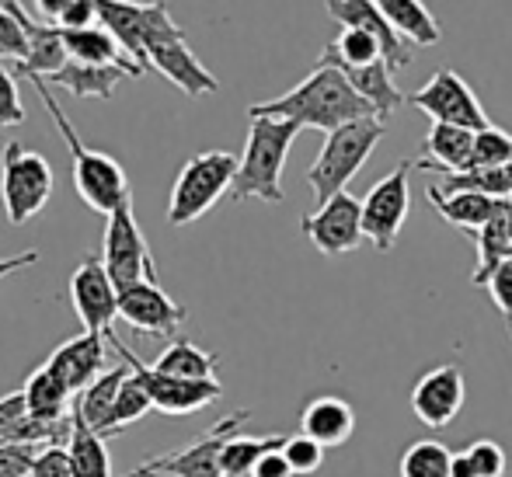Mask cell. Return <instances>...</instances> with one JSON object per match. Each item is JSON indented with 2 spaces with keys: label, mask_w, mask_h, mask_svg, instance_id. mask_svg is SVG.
<instances>
[{
  "label": "cell",
  "mask_w": 512,
  "mask_h": 477,
  "mask_svg": "<svg viewBox=\"0 0 512 477\" xmlns=\"http://www.w3.org/2000/svg\"><path fill=\"white\" fill-rule=\"evenodd\" d=\"M248 115L251 119H286L297 122L300 129L314 126L331 133V129H342L349 122L370 119L373 108L370 101L352 88V81L342 70L317 60L314 74L304 77L297 88H290L279 98L258 101V105L248 108Z\"/></svg>",
  "instance_id": "1"
},
{
  "label": "cell",
  "mask_w": 512,
  "mask_h": 477,
  "mask_svg": "<svg viewBox=\"0 0 512 477\" xmlns=\"http://www.w3.org/2000/svg\"><path fill=\"white\" fill-rule=\"evenodd\" d=\"M28 81H32V88L39 91V101L49 108L63 143H67L70 178H74V189L81 195L84 206L95 209V213H105V216H112L115 209H122V206H133V202H129V178H126V171H122V164L115 161V157L102 154V150H91L88 143L77 136V129L70 126L67 112H63L60 101H56L53 91H49L46 77L32 74Z\"/></svg>",
  "instance_id": "2"
},
{
  "label": "cell",
  "mask_w": 512,
  "mask_h": 477,
  "mask_svg": "<svg viewBox=\"0 0 512 477\" xmlns=\"http://www.w3.org/2000/svg\"><path fill=\"white\" fill-rule=\"evenodd\" d=\"M297 136H300L297 122L251 119L248 143H244L241 164H237L230 199L234 202L262 199V202H269V206H279V202H283V168Z\"/></svg>",
  "instance_id": "3"
},
{
  "label": "cell",
  "mask_w": 512,
  "mask_h": 477,
  "mask_svg": "<svg viewBox=\"0 0 512 477\" xmlns=\"http://www.w3.org/2000/svg\"><path fill=\"white\" fill-rule=\"evenodd\" d=\"M387 126L384 119L370 115V119H359V122H349L342 129H331L324 136V147L317 154V161L310 164L307 171V185L314 189V199L317 206H324L328 199H335L338 192H349L345 185L359 175L366 161H370L373 147L384 140Z\"/></svg>",
  "instance_id": "4"
},
{
  "label": "cell",
  "mask_w": 512,
  "mask_h": 477,
  "mask_svg": "<svg viewBox=\"0 0 512 477\" xmlns=\"http://www.w3.org/2000/svg\"><path fill=\"white\" fill-rule=\"evenodd\" d=\"M237 164H241V157H234L230 150H203V154L189 157L178 171L175 189H171V227H189L199 216H206L223 195L234 189Z\"/></svg>",
  "instance_id": "5"
},
{
  "label": "cell",
  "mask_w": 512,
  "mask_h": 477,
  "mask_svg": "<svg viewBox=\"0 0 512 477\" xmlns=\"http://www.w3.org/2000/svg\"><path fill=\"white\" fill-rule=\"evenodd\" d=\"M95 7L98 25L108 28L115 35V42L122 46V53L143 70H147L150 46L185 35V28L171 18L164 0H150V4H140V0H95Z\"/></svg>",
  "instance_id": "6"
},
{
  "label": "cell",
  "mask_w": 512,
  "mask_h": 477,
  "mask_svg": "<svg viewBox=\"0 0 512 477\" xmlns=\"http://www.w3.org/2000/svg\"><path fill=\"white\" fill-rule=\"evenodd\" d=\"M53 195V168L39 150L4 143L0 150V202L11 227H25L46 209Z\"/></svg>",
  "instance_id": "7"
},
{
  "label": "cell",
  "mask_w": 512,
  "mask_h": 477,
  "mask_svg": "<svg viewBox=\"0 0 512 477\" xmlns=\"http://www.w3.org/2000/svg\"><path fill=\"white\" fill-rule=\"evenodd\" d=\"M102 262L105 272L112 276L115 289H129L136 283H157L154 255L143 237L140 223L133 216V206H122L108 216L105 241H102Z\"/></svg>",
  "instance_id": "8"
},
{
  "label": "cell",
  "mask_w": 512,
  "mask_h": 477,
  "mask_svg": "<svg viewBox=\"0 0 512 477\" xmlns=\"http://www.w3.org/2000/svg\"><path fill=\"white\" fill-rule=\"evenodd\" d=\"M108 342L115 345V352L122 356V363L133 370V377L147 387L150 401H154L157 411H164V415H192V411H203L209 408L213 401H220L223 397V387L220 380H178V377H164V373H157L154 366H147L140 356H133L129 352L126 342H119L115 338V331H108Z\"/></svg>",
  "instance_id": "9"
},
{
  "label": "cell",
  "mask_w": 512,
  "mask_h": 477,
  "mask_svg": "<svg viewBox=\"0 0 512 477\" xmlns=\"http://www.w3.org/2000/svg\"><path fill=\"white\" fill-rule=\"evenodd\" d=\"M411 168H415V161L398 164L363 199V234L377 251L394 248L411 213Z\"/></svg>",
  "instance_id": "10"
},
{
  "label": "cell",
  "mask_w": 512,
  "mask_h": 477,
  "mask_svg": "<svg viewBox=\"0 0 512 477\" xmlns=\"http://www.w3.org/2000/svg\"><path fill=\"white\" fill-rule=\"evenodd\" d=\"M411 105L418 112H425L432 122H446V126H460V129H471V133H481L488 129L485 108H481L478 95L471 91V84L464 81L460 74L453 70H436L422 88L411 95Z\"/></svg>",
  "instance_id": "11"
},
{
  "label": "cell",
  "mask_w": 512,
  "mask_h": 477,
  "mask_svg": "<svg viewBox=\"0 0 512 477\" xmlns=\"http://www.w3.org/2000/svg\"><path fill=\"white\" fill-rule=\"evenodd\" d=\"M300 230L307 234V241L314 244L321 255L338 258L356 251L366 241L363 234V199H356L352 192H338L335 199H328L324 206H317L314 213H307L300 220Z\"/></svg>",
  "instance_id": "12"
},
{
  "label": "cell",
  "mask_w": 512,
  "mask_h": 477,
  "mask_svg": "<svg viewBox=\"0 0 512 477\" xmlns=\"http://www.w3.org/2000/svg\"><path fill=\"white\" fill-rule=\"evenodd\" d=\"M70 303L74 314L81 317L88 335H108L112 321L119 317V289H115L112 276L105 272V262L88 255L70 276Z\"/></svg>",
  "instance_id": "13"
},
{
  "label": "cell",
  "mask_w": 512,
  "mask_h": 477,
  "mask_svg": "<svg viewBox=\"0 0 512 477\" xmlns=\"http://www.w3.org/2000/svg\"><path fill=\"white\" fill-rule=\"evenodd\" d=\"M119 317L140 335L175 338L178 328L189 321V310L171 300L157 283H136L119 293Z\"/></svg>",
  "instance_id": "14"
},
{
  "label": "cell",
  "mask_w": 512,
  "mask_h": 477,
  "mask_svg": "<svg viewBox=\"0 0 512 477\" xmlns=\"http://www.w3.org/2000/svg\"><path fill=\"white\" fill-rule=\"evenodd\" d=\"M464 397V370L457 363H446L429 370L425 377H418L415 390H411V411L429 429H446L460 415V408H464Z\"/></svg>",
  "instance_id": "15"
},
{
  "label": "cell",
  "mask_w": 512,
  "mask_h": 477,
  "mask_svg": "<svg viewBox=\"0 0 512 477\" xmlns=\"http://www.w3.org/2000/svg\"><path fill=\"white\" fill-rule=\"evenodd\" d=\"M248 418H251V411H234V415L220 418L216 425H209L203 436L192 439L185 450L157 457V467L175 477H223L220 453H223V446H227V439H234L237 429H241Z\"/></svg>",
  "instance_id": "16"
},
{
  "label": "cell",
  "mask_w": 512,
  "mask_h": 477,
  "mask_svg": "<svg viewBox=\"0 0 512 477\" xmlns=\"http://www.w3.org/2000/svg\"><path fill=\"white\" fill-rule=\"evenodd\" d=\"M147 67H154L161 77H168L178 91H185L189 98H206L220 91V81L199 63V56L189 49L185 35H175V39H164L157 46L147 49Z\"/></svg>",
  "instance_id": "17"
},
{
  "label": "cell",
  "mask_w": 512,
  "mask_h": 477,
  "mask_svg": "<svg viewBox=\"0 0 512 477\" xmlns=\"http://www.w3.org/2000/svg\"><path fill=\"white\" fill-rule=\"evenodd\" d=\"M328 14L342 28H359V32L373 35L384 46V60L391 70H405L411 63L408 42L398 35V28L384 18L377 0H328Z\"/></svg>",
  "instance_id": "18"
},
{
  "label": "cell",
  "mask_w": 512,
  "mask_h": 477,
  "mask_svg": "<svg viewBox=\"0 0 512 477\" xmlns=\"http://www.w3.org/2000/svg\"><path fill=\"white\" fill-rule=\"evenodd\" d=\"M471 164H474L471 129L432 122V129L422 140V157L415 161V168L439 171V175H460V171H471Z\"/></svg>",
  "instance_id": "19"
},
{
  "label": "cell",
  "mask_w": 512,
  "mask_h": 477,
  "mask_svg": "<svg viewBox=\"0 0 512 477\" xmlns=\"http://www.w3.org/2000/svg\"><path fill=\"white\" fill-rule=\"evenodd\" d=\"M105 335H77V338H67L60 349L49 356V363L60 370V377L67 380V387L74 394H84L98 377L105 373V345H102Z\"/></svg>",
  "instance_id": "20"
},
{
  "label": "cell",
  "mask_w": 512,
  "mask_h": 477,
  "mask_svg": "<svg viewBox=\"0 0 512 477\" xmlns=\"http://www.w3.org/2000/svg\"><path fill=\"white\" fill-rule=\"evenodd\" d=\"M300 432L314 439V443H321L324 450L328 446H342L356 432V411H352V404L345 397H314L304 408V415H300Z\"/></svg>",
  "instance_id": "21"
},
{
  "label": "cell",
  "mask_w": 512,
  "mask_h": 477,
  "mask_svg": "<svg viewBox=\"0 0 512 477\" xmlns=\"http://www.w3.org/2000/svg\"><path fill=\"white\" fill-rule=\"evenodd\" d=\"M474 244H478V269H474L471 283L488 286L492 272L512 258V202L509 199H502L492 220L474 234Z\"/></svg>",
  "instance_id": "22"
},
{
  "label": "cell",
  "mask_w": 512,
  "mask_h": 477,
  "mask_svg": "<svg viewBox=\"0 0 512 477\" xmlns=\"http://www.w3.org/2000/svg\"><path fill=\"white\" fill-rule=\"evenodd\" d=\"M67 450H70V464H74V477H112V457H108V450H105V436L84 422L77 401H74V411H70ZM126 477H136V471Z\"/></svg>",
  "instance_id": "23"
},
{
  "label": "cell",
  "mask_w": 512,
  "mask_h": 477,
  "mask_svg": "<svg viewBox=\"0 0 512 477\" xmlns=\"http://www.w3.org/2000/svg\"><path fill=\"white\" fill-rule=\"evenodd\" d=\"M21 390H25L28 415H35V418H67L77 401V394L67 387V380L60 377V370H56L49 359L28 377V383Z\"/></svg>",
  "instance_id": "24"
},
{
  "label": "cell",
  "mask_w": 512,
  "mask_h": 477,
  "mask_svg": "<svg viewBox=\"0 0 512 477\" xmlns=\"http://www.w3.org/2000/svg\"><path fill=\"white\" fill-rule=\"evenodd\" d=\"M425 195L432 199V206H436V213L443 216L446 223H453V227H460L464 234H478L481 227H485L488 220L495 216V209H499L502 199H492V195H478V192H439L436 185H429Z\"/></svg>",
  "instance_id": "25"
},
{
  "label": "cell",
  "mask_w": 512,
  "mask_h": 477,
  "mask_svg": "<svg viewBox=\"0 0 512 477\" xmlns=\"http://www.w3.org/2000/svg\"><path fill=\"white\" fill-rule=\"evenodd\" d=\"M126 77H133L126 67H91V63L70 60L67 67L49 77V84L70 91L74 98H112L115 88H119Z\"/></svg>",
  "instance_id": "26"
},
{
  "label": "cell",
  "mask_w": 512,
  "mask_h": 477,
  "mask_svg": "<svg viewBox=\"0 0 512 477\" xmlns=\"http://www.w3.org/2000/svg\"><path fill=\"white\" fill-rule=\"evenodd\" d=\"M129 380V366H112L102 377L91 383L84 394H77V408H81L84 422L95 432H102L105 439H112V411H115V397H119L122 383Z\"/></svg>",
  "instance_id": "27"
},
{
  "label": "cell",
  "mask_w": 512,
  "mask_h": 477,
  "mask_svg": "<svg viewBox=\"0 0 512 477\" xmlns=\"http://www.w3.org/2000/svg\"><path fill=\"white\" fill-rule=\"evenodd\" d=\"M342 74L349 77L359 95L370 101L377 119H391V115L405 105V95H401V88L394 84V70L387 67V60L370 63V67H359V70H342Z\"/></svg>",
  "instance_id": "28"
},
{
  "label": "cell",
  "mask_w": 512,
  "mask_h": 477,
  "mask_svg": "<svg viewBox=\"0 0 512 477\" xmlns=\"http://www.w3.org/2000/svg\"><path fill=\"white\" fill-rule=\"evenodd\" d=\"M384 18L398 28V35L415 46H436L443 39V28H439L436 14L422 4V0H377Z\"/></svg>",
  "instance_id": "29"
},
{
  "label": "cell",
  "mask_w": 512,
  "mask_h": 477,
  "mask_svg": "<svg viewBox=\"0 0 512 477\" xmlns=\"http://www.w3.org/2000/svg\"><path fill=\"white\" fill-rule=\"evenodd\" d=\"M70 63L67 46H63V32L56 25H39L35 21L28 28V60L14 63L21 77H53L56 70H63Z\"/></svg>",
  "instance_id": "30"
},
{
  "label": "cell",
  "mask_w": 512,
  "mask_h": 477,
  "mask_svg": "<svg viewBox=\"0 0 512 477\" xmlns=\"http://www.w3.org/2000/svg\"><path fill=\"white\" fill-rule=\"evenodd\" d=\"M154 370L164 373V377H178V380H216L220 359H216L213 352L199 349L189 338H175V342L157 356Z\"/></svg>",
  "instance_id": "31"
},
{
  "label": "cell",
  "mask_w": 512,
  "mask_h": 477,
  "mask_svg": "<svg viewBox=\"0 0 512 477\" xmlns=\"http://www.w3.org/2000/svg\"><path fill=\"white\" fill-rule=\"evenodd\" d=\"M384 60V46L373 35L359 32V28H342L335 42H328L321 53V63H331L338 70H359L370 63Z\"/></svg>",
  "instance_id": "32"
},
{
  "label": "cell",
  "mask_w": 512,
  "mask_h": 477,
  "mask_svg": "<svg viewBox=\"0 0 512 477\" xmlns=\"http://www.w3.org/2000/svg\"><path fill=\"white\" fill-rule=\"evenodd\" d=\"M290 436H234L227 439L220 453V471L230 477H251L258 467V460L269 457V453L283 450Z\"/></svg>",
  "instance_id": "33"
},
{
  "label": "cell",
  "mask_w": 512,
  "mask_h": 477,
  "mask_svg": "<svg viewBox=\"0 0 512 477\" xmlns=\"http://www.w3.org/2000/svg\"><path fill=\"white\" fill-rule=\"evenodd\" d=\"M453 453L439 439H418L401 453L398 474L401 477H450Z\"/></svg>",
  "instance_id": "34"
},
{
  "label": "cell",
  "mask_w": 512,
  "mask_h": 477,
  "mask_svg": "<svg viewBox=\"0 0 512 477\" xmlns=\"http://www.w3.org/2000/svg\"><path fill=\"white\" fill-rule=\"evenodd\" d=\"M436 189L446 195L478 192V195H492V199H509L512 175L509 168H471V171H460V175H446L443 185H436Z\"/></svg>",
  "instance_id": "35"
},
{
  "label": "cell",
  "mask_w": 512,
  "mask_h": 477,
  "mask_svg": "<svg viewBox=\"0 0 512 477\" xmlns=\"http://www.w3.org/2000/svg\"><path fill=\"white\" fill-rule=\"evenodd\" d=\"M154 408V401H150L147 387H143L140 380L133 377V370H129V380L122 383L119 397H115V411H112V436H119L126 425L140 422L147 411Z\"/></svg>",
  "instance_id": "36"
},
{
  "label": "cell",
  "mask_w": 512,
  "mask_h": 477,
  "mask_svg": "<svg viewBox=\"0 0 512 477\" xmlns=\"http://www.w3.org/2000/svg\"><path fill=\"white\" fill-rule=\"evenodd\" d=\"M512 136L499 126H488L474 133V164L471 168H509Z\"/></svg>",
  "instance_id": "37"
},
{
  "label": "cell",
  "mask_w": 512,
  "mask_h": 477,
  "mask_svg": "<svg viewBox=\"0 0 512 477\" xmlns=\"http://www.w3.org/2000/svg\"><path fill=\"white\" fill-rule=\"evenodd\" d=\"M35 21H21L11 11L0 7V49L11 63H25L28 60V28Z\"/></svg>",
  "instance_id": "38"
},
{
  "label": "cell",
  "mask_w": 512,
  "mask_h": 477,
  "mask_svg": "<svg viewBox=\"0 0 512 477\" xmlns=\"http://www.w3.org/2000/svg\"><path fill=\"white\" fill-rule=\"evenodd\" d=\"M283 457L290 460L293 474H314V471H321V464H324V446L300 432V436L286 439Z\"/></svg>",
  "instance_id": "39"
},
{
  "label": "cell",
  "mask_w": 512,
  "mask_h": 477,
  "mask_svg": "<svg viewBox=\"0 0 512 477\" xmlns=\"http://www.w3.org/2000/svg\"><path fill=\"white\" fill-rule=\"evenodd\" d=\"M11 60H0V129L4 126H21L28 119L25 105H21V91H18V77L7 70Z\"/></svg>",
  "instance_id": "40"
},
{
  "label": "cell",
  "mask_w": 512,
  "mask_h": 477,
  "mask_svg": "<svg viewBox=\"0 0 512 477\" xmlns=\"http://www.w3.org/2000/svg\"><path fill=\"white\" fill-rule=\"evenodd\" d=\"M464 453L474 464L478 477H506V450L495 439H474Z\"/></svg>",
  "instance_id": "41"
},
{
  "label": "cell",
  "mask_w": 512,
  "mask_h": 477,
  "mask_svg": "<svg viewBox=\"0 0 512 477\" xmlns=\"http://www.w3.org/2000/svg\"><path fill=\"white\" fill-rule=\"evenodd\" d=\"M28 477H74V464H70L67 446H42L35 453V464Z\"/></svg>",
  "instance_id": "42"
},
{
  "label": "cell",
  "mask_w": 512,
  "mask_h": 477,
  "mask_svg": "<svg viewBox=\"0 0 512 477\" xmlns=\"http://www.w3.org/2000/svg\"><path fill=\"white\" fill-rule=\"evenodd\" d=\"M485 289H488V296H492L495 307H499V314L509 321V331H512V258L492 272V279H488Z\"/></svg>",
  "instance_id": "43"
},
{
  "label": "cell",
  "mask_w": 512,
  "mask_h": 477,
  "mask_svg": "<svg viewBox=\"0 0 512 477\" xmlns=\"http://www.w3.org/2000/svg\"><path fill=\"white\" fill-rule=\"evenodd\" d=\"M95 21H98L95 0H74L56 28H63V32H84V28H95Z\"/></svg>",
  "instance_id": "44"
},
{
  "label": "cell",
  "mask_w": 512,
  "mask_h": 477,
  "mask_svg": "<svg viewBox=\"0 0 512 477\" xmlns=\"http://www.w3.org/2000/svg\"><path fill=\"white\" fill-rule=\"evenodd\" d=\"M28 415V401H25V390H14V394L0 397V439Z\"/></svg>",
  "instance_id": "45"
},
{
  "label": "cell",
  "mask_w": 512,
  "mask_h": 477,
  "mask_svg": "<svg viewBox=\"0 0 512 477\" xmlns=\"http://www.w3.org/2000/svg\"><path fill=\"white\" fill-rule=\"evenodd\" d=\"M251 477H297V474H293L290 460L283 457V450H276V453H269V457L258 460V467Z\"/></svg>",
  "instance_id": "46"
},
{
  "label": "cell",
  "mask_w": 512,
  "mask_h": 477,
  "mask_svg": "<svg viewBox=\"0 0 512 477\" xmlns=\"http://www.w3.org/2000/svg\"><path fill=\"white\" fill-rule=\"evenodd\" d=\"M35 262H39V251H25V255H0V283H4L7 276H14V272L32 269Z\"/></svg>",
  "instance_id": "47"
},
{
  "label": "cell",
  "mask_w": 512,
  "mask_h": 477,
  "mask_svg": "<svg viewBox=\"0 0 512 477\" xmlns=\"http://www.w3.org/2000/svg\"><path fill=\"white\" fill-rule=\"evenodd\" d=\"M70 4H74V0H35V7H39V14L49 25H60V18L67 14Z\"/></svg>",
  "instance_id": "48"
},
{
  "label": "cell",
  "mask_w": 512,
  "mask_h": 477,
  "mask_svg": "<svg viewBox=\"0 0 512 477\" xmlns=\"http://www.w3.org/2000/svg\"><path fill=\"white\" fill-rule=\"evenodd\" d=\"M450 477H478V471H474V464L467 460V453H453Z\"/></svg>",
  "instance_id": "49"
},
{
  "label": "cell",
  "mask_w": 512,
  "mask_h": 477,
  "mask_svg": "<svg viewBox=\"0 0 512 477\" xmlns=\"http://www.w3.org/2000/svg\"><path fill=\"white\" fill-rule=\"evenodd\" d=\"M136 477H175V474L161 471V467H157V460H147V464L136 467Z\"/></svg>",
  "instance_id": "50"
},
{
  "label": "cell",
  "mask_w": 512,
  "mask_h": 477,
  "mask_svg": "<svg viewBox=\"0 0 512 477\" xmlns=\"http://www.w3.org/2000/svg\"><path fill=\"white\" fill-rule=\"evenodd\" d=\"M0 7H4V11H11L14 18H21V21H32V18H28V14L18 7V0H0Z\"/></svg>",
  "instance_id": "51"
},
{
  "label": "cell",
  "mask_w": 512,
  "mask_h": 477,
  "mask_svg": "<svg viewBox=\"0 0 512 477\" xmlns=\"http://www.w3.org/2000/svg\"><path fill=\"white\" fill-rule=\"evenodd\" d=\"M0 60H7V56H4V49H0Z\"/></svg>",
  "instance_id": "52"
},
{
  "label": "cell",
  "mask_w": 512,
  "mask_h": 477,
  "mask_svg": "<svg viewBox=\"0 0 512 477\" xmlns=\"http://www.w3.org/2000/svg\"><path fill=\"white\" fill-rule=\"evenodd\" d=\"M509 175H512V161H509Z\"/></svg>",
  "instance_id": "53"
},
{
  "label": "cell",
  "mask_w": 512,
  "mask_h": 477,
  "mask_svg": "<svg viewBox=\"0 0 512 477\" xmlns=\"http://www.w3.org/2000/svg\"><path fill=\"white\" fill-rule=\"evenodd\" d=\"M509 202H512V195H509Z\"/></svg>",
  "instance_id": "54"
},
{
  "label": "cell",
  "mask_w": 512,
  "mask_h": 477,
  "mask_svg": "<svg viewBox=\"0 0 512 477\" xmlns=\"http://www.w3.org/2000/svg\"><path fill=\"white\" fill-rule=\"evenodd\" d=\"M223 477H230V474H223Z\"/></svg>",
  "instance_id": "55"
}]
</instances>
